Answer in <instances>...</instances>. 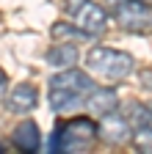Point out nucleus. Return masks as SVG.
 <instances>
[{
    "label": "nucleus",
    "instance_id": "1",
    "mask_svg": "<svg viewBox=\"0 0 152 154\" xmlns=\"http://www.w3.org/2000/svg\"><path fill=\"white\" fill-rule=\"evenodd\" d=\"M47 85H50L47 88L50 107L55 113H75V110L83 107L89 91L94 88V80H91L86 72L75 69V66H66L58 74H53Z\"/></svg>",
    "mask_w": 152,
    "mask_h": 154
},
{
    "label": "nucleus",
    "instance_id": "2",
    "mask_svg": "<svg viewBox=\"0 0 152 154\" xmlns=\"http://www.w3.org/2000/svg\"><path fill=\"white\" fill-rule=\"evenodd\" d=\"M97 140V121L89 116H72L66 121H58L47 138V151H89Z\"/></svg>",
    "mask_w": 152,
    "mask_h": 154
},
{
    "label": "nucleus",
    "instance_id": "3",
    "mask_svg": "<svg viewBox=\"0 0 152 154\" xmlns=\"http://www.w3.org/2000/svg\"><path fill=\"white\" fill-rule=\"evenodd\" d=\"M133 66H136L133 55L125 50H113V47H91L86 55V69L105 83L125 80L133 72Z\"/></svg>",
    "mask_w": 152,
    "mask_h": 154
},
{
    "label": "nucleus",
    "instance_id": "4",
    "mask_svg": "<svg viewBox=\"0 0 152 154\" xmlns=\"http://www.w3.org/2000/svg\"><path fill=\"white\" fill-rule=\"evenodd\" d=\"M105 11L127 33H152V6L144 0H105Z\"/></svg>",
    "mask_w": 152,
    "mask_h": 154
},
{
    "label": "nucleus",
    "instance_id": "5",
    "mask_svg": "<svg viewBox=\"0 0 152 154\" xmlns=\"http://www.w3.org/2000/svg\"><path fill=\"white\" fill-rule=\"evenodd\" d=\"M64 11L72 25H78L89 36H102L108 30V11L94 0H66Z\"/></svg>",
    "mask_w": 152,
    "mask_h": 154
},
{
    "label": "nucleus",
    "instance_id": "6",
    "mask_svg": "<svg viewBox=\"0 0 152 154\" xmlns=\"http://www.w3.org/2000/svg\"><path fill=\"white\" fill-rule=\"evenodd\" d=\"M130 135H133V127L130 121L125 119L122 113L116 110H111L105 116H100V121H97V138L108 146H122L130 140Z\"/></svg>",
    "mask_w": 152,
    "mask_h": 154
},
{
    "label": "nucleus",
    "instance_id": "7",
    "mask_svg": "<svg viewBox=\"0 0 152 154\" xmlns=\"http://www.w3.org/2000/svg\"><path fill=\"white\" fill-rule=\"evenodd\" d=\"M119 107V94H116V88H97L94 85L91 91H89V96H86V102H83V110H89L91 116H105V113H111V110H116Z\"/></svg>",
    "mask_w": 152,
    "mask_h": 154
},
{
    "label": "nucleus",
    "instance_id": "8",
    "mask_svg": "<svg viewBox=\"0 0 152 154\" xmlns=\"http://www.w3.org/2000/svg\"><path fill=\"white\" fill-rule=\"evenodd\" d=\"M6 105L11 113H31L36 105H39V91H36L33 83H20L14 85L6 96Z\"/></svg>",
    "mask_w": 152,
    "mask_h": 154
},
{
    "label": "nucleus",
    "instance_id": "9",
    "mask_svg": "<svg viewBox=\"0 0 152 154\" xmlns=\"http://www.w3.org/2000/svg\"><path fill=\"white\" fill-rule=\"evenodd\" d=\"M11 143L20 149V151H39L42 149V132L39 127H36V121H22V124H17L14 132H11Z\"/></svg>",
    "mask_w": 152,
    "mask_h": 154
},
{
    "label": "nucleus",
    "instance_id": "10",
    "mask_svg": "<svg viewBox=\"0 0 152 154\" xmlns=\"http://www.w3.org/2000/svg\"><path fill=\"white\" fill-rule=\"evenodd\" d=\"M44 61L55 69H66L78 63V47L75 42H55L47 52H44Z\"/></svg>",
    "mask_w": 152,
    "mask_h": 154
},
{
    "label": "nucleus",
    "instance_id": "11",
    "mask_svg": "<svg viewBox=\"0 0 152 154\" xmlns=\"http://www.w3.org/2000/svg\"><path fill=\"white\" fill-rule=\"evenodd\" d=\"M50 33H53V42H86L89 38V33H83L78 25H72L69 19H58Z\"/></svg>",
    "mask_w": 152,
    "mask_h": 154
},
{
    "label": "nucleus",
    "instance_id": "12",
    "mask_svg": "<svg viewBox=\"0 0 152 154\" xmlns=\"http://www.w3.org/2000/svg\"><path fill=\"white\" fill-rule=\"evenodd\" d=\"M130 140H133V146H136V151L152 154V127H149V124L136 127V132L130 135Z\"/></svg>",
    "mask_w": 152,
    "mask_h": 154
},
{
    "label": "nucleus",
    "instance_id": "13",
    "mask_svg": "<svg viewBox=\"0 0 152 154\" xmlns=\"http://www.w3.org/2000/svg\"><path fill=\"white\" fill-rule=\"evenodd\" d=\"M125 119L130 121V127H133V129H136V127H141V124H147L144 105H138V102H130V105L125 107Z\"/></svg>",
    "mask_w": 152,
    "mask_h": 154
},
{
    "label": "nucleus",
    "instance_id": "14",
    "mask_svg": "<svg viewBox=\"0 0 152 154\" xmlns=\"http://www.w3.org/2000/svg\"><path fill=\"white\" fill-rule=\"evenodd\" d=\"M6 94H8V77H6L3 69H0V102L6 99Z\"/></svg>",
    "mask_w": 152,
    "mask_h": 154
},
{
    "label": "nucleus",
    "instance_id": "15",
    "mask_svg": "<svg viewBox=\"0 0 152 154\" xmlns=\"http://www.w3.org/2000/svg\"><path fill=\"white\" fill-rule=\"evenodd\" d=\"M144 113H147V124L152 127V105H144Z\"/></svg>",
    "mask_w": 152,
    "mask_h": 154
},
{
    "label": "nucleus",
    "instance_id": "16",
    "mask_svg": "<svg viewBox=\"0 0 152 154\" xmlns=\"http://www.w3.org/2000/svg\"><path fill=\"white\" fill-rule=\"evenodd\" d=\"M0 151H3V143H0Z\"/></svg>",
    "mask_w": 152,
    "mask_h": 154
}]
</instances>
